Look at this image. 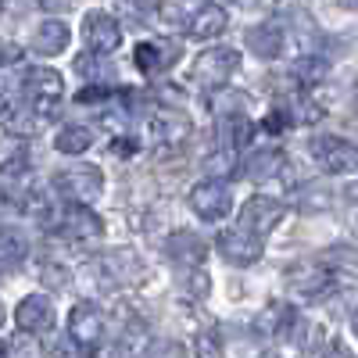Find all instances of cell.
Masks as SVG:
<instances>
[{
    "label": "cell",
    "mask_w": 358,
    "mask_h": 358,
    "mask_svg": "<svg viewBox=\"0 0 358 358\" xmlns=\"http://www.w3.org/2000/svg\"><path fill=\"white\" fill-rule=\"evenodd\" d=\"M190 348H194L197 358H222V334L215 330V326H204V330L194 334Z\"/></svg>",
    "instance_id": "28"
},
{
    "label": "cell",
    "mask_w": 358,
    "mask_h": 358,
    "mask_svg": "<svg viewBox=\"0 0 358 358\" xmlns=\"http://www.w3.org/2000/svg\"><path fill=\"white\" fill-rule=\"evenodd\" d=\"M190 208L204 222H222L233 212V194H229L226 183H219V179H204V183L190 187Z\"/></svg>",
    "instance_id": "4"
},
{
    "label": "cell",
    "mask_w": 358,
    "mask_h": 358,
    "mask_svg": "<svg viewBox=\"0 0 358 358\" xmlns=\"http://www.w3.org/2000/svg\"><path fill=\"white\" fill-rule=\"evenodd\" d=\"M315 158L322 162V169L330 172V176H351L358 172V147L344 136H322L315 140Z\"/></svg>",
    "instance_id": "9"
},
{
    "label": "cell",
    "mask_w": 358,
    "mask_h": 358,
    "mask_svg": "<svg viewBox=\"0 0 358 358\" xmlns=\"http://www.w3.org/2000/svg\"><path fill=\"white\" fill-rule=\"evenodd\" d=\"M355 312H358V308H355ZM351 330H355V337H358V315L351 319Z\"/></svg>",
    "instance_id": "35"
},
{
    "label": "cell",
    "mask_w": 358,
    "mask_h": 358,
    "mask_svg": "<svg viewBox=\"0 0 358 358\" xmlns=\"http://www.w3.org/2000/svg\"><path fill=\"white\" fill-rule=\"evenodd\" d=\"M101 273H104V280H111V283H133L140 273H143V262H140V255L136 251H111V255H104L101 258Z\"/></svg>",
    "instance_id": "18"
},
{
    "label": "cell",
    "mask_w": 358,
    "mask_h": 358,
    "mask_svg": "<svg viewBox=\"0 0 358 358\" xmlns=\"http://www.w3.org/2000/svg\"><path fill=\"white\" fill-rule=\"evenodd\" d=\"M0 111H4V94H0Z\"/></svg>",
    "instance_id": "36"
},
{
    "label": "cell",
    "mask_w": 358,
    "mask_h": 358,
    "mask_svg": "<svg viewBox=\"0 0 358 358\" xmlns=\"http://www.w3.org/2000/svg\"><path fill=\"white\" fill-rule=\"evenodd\" d=\"M43 280L50 287H65L69 283V273H65V268H54V265H43Z\"/></svg>",
    "instance_id": "32"
},
{
    "label": "cell",
    "mask_w": 358,
    "mask_h": 358,
    "mask_svg": "<svg viewBox=\"0 0 358 358\" xmlns=\"http://www.w3.org/2000/svg\"><path fill=\"white\" fill-rule=\"evenodd\" d=\"M54 190L62 194V201L76 208H90L104 194V172L97 165H72L54 176Z\"/></svg>",
    "instance_id": "1"
},
{
    "label": "cell",
    "mask_w": 358,
    "mask_h": 358,
    "mask_svg": "<svg viewBox=\"0 0 358 358\" xmlns=\"http://www.w3.org/2000/svg\"><path fill=\"white\" fill-rule=\"evenodd\" d=\"M54 147L62 155H86L90 147H94V133H90L86 126H65L54 136Z\"/></svg>",
    "instance_id": "24"
},
{
    "label": "cell",
    "mask_w": 358,
    "mask_h": 358,
    "mask_svg": "<svg viewBox=\"0 0 358 358\" xmlns=\"http://www.w3.org/2000/svg\"><path fill=\"white\" fill-rule=\"evenodd\" d=\"M0 11H4V8H0Z\"/></svg>",
    "instance_id": "39"
},
{
    "label": "cell",
    "mask_w": 358,
    "mask_h": 358,
    "mask_svg": "<svg viewBox=\"0 0 358 358\" xmlns=\"http://www.w3.org/2000/svg\"><path fill=\"white\" fill-rule=\"evenodd\" d=\"M326 76H330V65L322 62V57L315 54H305L301 62L294 65V79L301 86H315V83H326Z\"/></svg>",
    "instance_id": "26"
},
{
    "label": "cell",
    "mask_w": 358,
    "mask_h": 358,
    "mask_svg": "<svg viewBox=\"0 0 358 358\" xmlns=\"http://www.w3.org/2000/svg\"><path fill=\"white\" fill-rule=\"evenodd\" d=\"M29 255V241L15 226H0V268H18Z\"/></svg>",
    "instance_id": "22"
},
{
    "label": "cell",
    "mask_w": 358,
    "mask_h": 358,
    "mask_svg": "<svg viewBox=\"0 0 358 358\" xmlns=\"http://www.w3.org/2000/svg\"><path fill=\"white\" fill-rule=\"evenodd\" d=\"M219 255L229 265H255L262 258V241L251 236V233H244L241 226H233V229L219 233Z\"/></svg>",
    "instance_id": "14"
},
{
    "label": "cell",
    "mask_w": 358,
    "mask_h": 358,
    "mask_svg": "<svg viewBox=\"0 0 358 358\" xmlns=\"http://www.w3.org/2000/svg\"><path fill=\"white\" fill-rule=\"evenodd\" d=\"M22 90L29 104H33L43 118H54V104L62 101V76H57L54 69H29L25 79H22Z\"/></svg>",
    "instance_id": "5"
},
{
    "label": "cell",
    "mask_w": 358,
    "mask_h": 358,
    "mask_svg": "<svg viewBox=\"0 0 358 358\" xmlns=\"http://www.w3.org/2000/svg\"><path fill=\"white\" fill-rule=\"evenodd\" d=\"M244 176L251 179V183H265V179H276L283 169H287V158L280 151H273V147H262V151H251L244 158Z\"/></svg>",
    "instance_id": "19"
},
{
    "label": "cell",
    "mask_w": 358,
    "mask_h": 358,
    "mask_svg": "<svg viewBox=\"0 0 358 358\" xmlns=\"http://www.w3.org/2000/svg\"><path fill=\"white\" fill-rule=\"evenodd\" d=\"M25 165H29V151H25V140H4L0 143V172H8V176H15V172H25Z\"/></svg>",
    "instance_id": "25"
},
{
    "label": "cell",
    "mask_w": 358,
    "mask_h": 358,
    "mask_svg": "<svg viewBox=\"0 0 358 358\" xmlns=\"http://www.w3.org/2000/svg\"><path fill=\"white\" fill-rule=\"evenodd\" d=\"M50 229H57V233H62L65 241H72V244H86V241H97V236L104 233V222L90 212V208L69 204V208H57Z\"/></svg>",
    "instance_id": "6"
},
{
    "label": "cell",
    "mask_w": 358,
    "mask_h": 358,
    "mask_svg": "<svg viewBox=\"0 0 358 358\" xmlns=\"http://www.w3.org/2000/svg\"><path fill=\"white\" fill-rule=\"evenodd\" d=\"M319 358H351V351H348V348H344V344H341V341L334 337L330 344L322 348V355H319Z\"/></svg>",
    "instance_id": "33"
},
{
    "label": "cell",
    "mask_w": 358,
    "mask_h": 358,
    "mask_svg": "<svg viewBox=\"0 0 358 358\" xmlns=\"http://www.w3.org/2000/svg\"><path fill=\"white\" fill-rule=\"evenodd\" d=\"M147 358H183V348L172 344V341H165V344H155L151 351H147Z\"/></svg>",
    "instance_id": "31"
},
{
    "label": "cell",
    "mask_w": 358,
    "mask_h": 358,
    "mask_svg": "<svg viewBox=\"0 0 358 358\" xmlns=\"http://www.w3.org/2000/svg\"><path fill=\"white\" fill-rule=\"evenodd\" d=\"M208 172H215V176H229V172H233V151H226V147H222L219 155H212V158H208Z\"/></svg>",
    "instance_id": "29"
},
{
    "label": "cell",
    "mask_w": 358,
    "mask_h": 358,
    "mask_svg": "<svg viewBox=\"0 0 358 358\" xmlns=\"http://www.w3.org/2000/svg\"><path fill=\"white\" fill-rule=\"evenodd\" d=\"M236 69H241V54H236L233 47H208L190 65V79L201 90H222Z\"/></svg>",
    "instance_id": "2"
},
{
    "label": "cell",
    "mask_w": 358,
    "mask_h": 358,
    "mask_svg": "<svg viewBox=\"0 0 358 358\" xmlns=\"http://www.w3.org/2000/svg\"><path fill=\"white\" fill-rule=\"evenodd\" d=\"M283 25H276V22H258V25H251L248 33H244V43H248V50L251 54H258V57H276L280 50H283Z\"/></svg>",
    "instance_id": "17"
},
{
    "label": "cell",
    "mask_w": 358,
    "mask_h": 358,
    "mask_svg": "<svg viewBox=\"0 0 358 358\" xmlns=\"http://www.w3.org/2000/svg\"><path fill=\"white\" fill-rule=\"evenodd\" d=\"M287 290L305 305L322 301V297L334 290V273L322 262H297V265L287 268Z\"/></svg>",
    "instance_id": "3"
},
{
    "label": "cell",
    "mask_w": 358,
    "mask_h": 358,
    "mask_svg": "<svg viewBox=\"0 0 358 358\" xmlns=\"http://www.w3.org/2000/svg\"><path fill=\"white\" fill-rule=\"evenodd\" d=\"M283 215H287L283 201H276V197H251L244 204V212H241V229L262 241V236H268L283 222Z\"/></svg>",
    "instance_id": "7"
},
{
    "label": "cell",
    "mask_w": 358,
    "mask_h": 358,
    "mask_svg": "<svg viewBox=\"0 0 358 358\" xmlns=\"http://www.w3.org/2000/svg\"><path fill=\"white\" fill-rule=\"evenodd\" d=\"M330 273H348V276H358V251L348 248V244H337L326 251V262H322Z\"/></svg>",
    "instance_id": "27"
},
{
    "label": "cell",
    "mask_w": 358,
    "mask_h": 358,
    "mask_svg": "<svg viewBox=\"0 0 358 358\" xmlns=\"http://www.w3.org/2000/svg\"><path fill=\"white\" fill-rule=\"evenodd\" d=\"M25 208V201L15 194V190H0V219L4 215H15V212H22Z\"/></svg>",
    "instance_id": "30"
},
{
    "label": "cell",
    "mask_w": 358,
    "mask_h": 358,
    "mask_svg": "<svg viewBox=\"0 0 358 358\" xmlns=\"http://www.w3.org/2000/svg\"><path fill=\"white\" fill-rule=\"evenodd\" d=\"M179 57H183V43L172 40V36H158V40H143L133 54V65L147 76L155 72H169Z\"/></svg>",
    "instance_id": "8"
},
{
    "label": "cell",
    "mask_w": 358,
    "mask_h": 358,
    "mask_svg": "<svg viewBox=\"0 0 358 358\" xmlns=\"http://www.w3.org/2000/svg\"><path fill=\"white\" fill-rule=\"evenodd\" d=\"M268 319H273V337L276 341H287V344H301L305 330H308V322L301 319V312H294L287 305H276V308H268Z\"/></svg>",
    "instance_id": "20"
},
{
    "label": "cell",
    "mask_w": 358,
    "mask_h": 358,
    "mask_svg": "<svg viewBox=\"0 0 358 358\" xmlns=\"http://www.w3.org/2000/svg\"><path fill=\"white\" fill-rule=\"evenodd\" d=\"M69 40H72L69 25H65V22H57V18H50V22L36 25V33H33V50L50 57V54H62V50L69 47Z\"/></svg>",
    "instance_id": "21"
},
{
    "label": "cell",
    "mask_w": 358,
    "mask_h": 358,
    "mask_svg": "<svg viewBox=\"0 0 358 358\" xmlns=\"http://www.w3.org/2000/svg\"><path fill=\"white\" fill-rule=\"evenodd\" d=\"M165 255H169V262H176V265H201L204 262V255H208V248H204V241L197 233H190V229H176L169 241H165Z\"/></svg>",
    "instance_id": "16"
},
{
    "label": "cell",
    "mask_w": 358,
    "mask_h": 358,
    "mask_svg": "<svg viewBox=\"0 0 358 358\" xmlns=\"http://www.w3.org/2000/svg\"><path fill=\"white\" fill-rule=\"evenodd\" d=\"M262 358H280V355H262Z\"/></svg>",
    "instance_id": "38"
},
{
    "label": "cell",
    "mask_w": 358,
    "mask_h": 358,
    "mask_svg": "<svg viewBox=\"0 0 358 358\" xmlns=\"http://www.w3.org/2000/svg\"><path fill=\"white\" fill-rule=\"evenodd\" d=\"M190 118L187 115H179L172 108H162L151 115V122H147V140H155L162 147H176V143H183L190 136Z\"/></svg>",
    "instance_id": "13"
},
{
    "label": "cell",
    "mask_w": 358,
    "mask_h": 358,
    "mask_svg": "<svg viewBox=\"0 0 358 358\" xmlns=\"http://www.w3.org/2000/svg\"><path fill=\"white\" fill-rule=\"evenodd\" d=\"M15 322L22 334H50L54 322H57V312H54V301L47 294H29L18 301L15 308Z\"/></svg>",
    "instance_id": "11"
},
{
    "label": "cell",
    "mask_w": 358,
    "mask_h": 358,
    "mask_svg": "<svg viewBox=\"0 0 358 358\" xmlns=\"http://www.w3.org/2000/svg\"><path fill=\"white\" fill-rule=\"evenodd\" d=\"M4 54H8V43H4V40H0V65H4Z\"/></svg>",
    "instance_id": "34"
},
{
    "label": "cell",
    "mask_w": 358,
    "mask_h": 358,
    "mask_svg": "<svg viewBox=\"0 0 358 358\" xmlns=\"http://www.w3.org/2000/svg\"><path fill=\"white\" fill-rule=\"evenodd\" d=\"M83 40L97 57H104L122 47V29H118V22L108 11H90L83 22Z\"/></svg>",
    "instance_id": "10"
},
{
    "label": "cell",
    "mask_w": 358,
    "mask_h": 358,
    "mask_svg": "<svg viewBox=\"0 0 358 358\" xmlns=\"http://www.w3.org/2000/svg\"><path fill=\"white\" fill-rule=\"evenodd\" d=\"M69 341L76 348H97L104 341V315L97 305L79 301L69 315Z\"/></svg>",
    "instance_id": "12"
},
{
    "label": "cell",
    "mask_w": 358,
    "mask_h": 358,
    "mask_svg": "<svg viewBox=\"0 0 358 358\" xmlns=\"http://www.w3.org/2000/svg\"><path fill=\"white\" fill-rule=\"evenodd\" d=\"M229 25V11L222 4H194V15L187 22V33L194 40H215L226 33Z\"/></svg>",
    "instance_id": "15"
},
{
    "label": "cell",
    "mask_w": 358,
    "mask_h": 358,
    "mask_svg": "<svg viewBox=\"0 0 358 358\" xmlns=\"http://www.w3.org/2000/svg\"><path fill=\"white\" fill-rule=\"evenodd\" d=\"M0 322H4V305H0Z\"/></svg>",
    "instance_id": "37"
},
{
    "label": "cell",
    "mask_w": 358,
    "mask_h": 358,
    "mask_svg": "<svg viewBox=\"0 0 358 358\" xmlns=\"http://www.w3.org/2000/svg\"><path fill=\"white\" fill-rule=\"evenodd\" d=\"M47 122V118L33 108V104H29V108H15L8 118H4V126H8V133L15 136V140H25V136H33L40 126Z\"/></svg>",
    "instance_id": "23"
}]
</instances>
